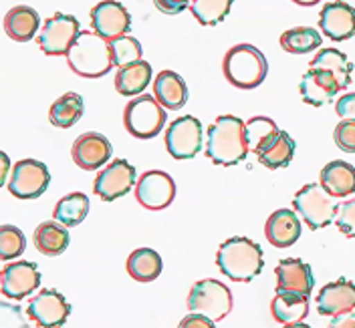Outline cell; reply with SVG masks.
Instances as JSON below:
<instances>
[{
  "instance_id": "6da1fadb",
  "label": "cell",
  "mask_w": 355,
  "mask_h": 328,
  "mask_svg": "<svg viewBox=\"0 0 355 328\" xmlns=\"http://www.w3.org/2000/svg\"><path fill=\"white\" fill-rule=\"evenodd\" d=\"M246 125L236 115H220L206 131V157L214 165L232 167L243 163L248 155Z\"/></svg>"
},
{
  "instance_id": "7a4b0ae2",
  "label": "cell",
  "mask_w": 355,
  "mask_h": 328,
  "mask_svg": "<svg viewBox=\"0 0 355 328\" xmlns=\"http://www.w3.org/2000/svg\"><path fill=\"white\" fill-rule=\"evenodd\" d=\"M216 266L232 282H252L265 268L263 248L243 236L228 238L216 252Z\"/></svg>"
},
{
  "instance_id": "3957f363",
  "label": "cell",
  "mask_w": 355,
  "mask_h": 328,
  "mask_svg": "<svg viewBox=\"0 0 355 328\" xmlns=\"http://www.w3.org/2000/svg\"><path fill=\"white\" fill-rule=\"evenodd\" d=\"M67 63L71 71L83 79H99L111 71L113 57H111L110 41L99 37L95 30H81L77 41L67 53Z\"/></svg>"
},
{
  "instance_id": "277c9868",
  "label": "cell",
  "mask_w": 355,
  "mask_h": 328,
  "mask_svg": "<svg viewBox=\"0 0 355 328\" xmlns=\"http://www.w3.org/2000/svg\"><path fill=\"white\" fill-rule=\"evenodd\" d=\"M222 73L232 87L250 91L265 83L268 63L263 51H259L257 46L246 43L234 44L224 55Z\"/></svg>"
},
{
  "instance_id": "5b68a950",
  "label": "cell",
  "mask_w": 355,
  "mask_h": 328,
  "mask_svg": "<svg viewBox=\"0 0 355 328\" xmlns=\"http://www.w3.org/2000/svg\"><path fill=\"white\" fill-rule=\"evenodd\" d=\"M168 121L166 107L152 95H137L123 109V125L135 139H154Z\"/></svg>"
},
{
  "instance_id": "8992f818",
  "label": "cell",
  "mask_w": 355,
  "mask_h": 328,
  "mask_svg": "<svg viewBox=\"0 0 355 328\" xmlns=\"http://www.w3.org/2000/svg\"><path fill=\"white\" fill-rule=\"evenodd\" d=\"M295 212L301 214L307 228L317 232L321 228H327L337 216V197H333L321 183H307L303 185L293 197Z\"/></svg>"
},
{
  "instance_id": "52a82bcc",
  "label": "cell",
  "mask_w": 355,
  "mask_h": 328,
  "mask_svg": "<svg viewBox=\"0 0 355 328\" xmlns=\"http://www.w3.org/2000/svg\"><path fill=\"white\" fill-rule=\"evenodd\" d=\"M232 307H234L232 290L226 284H222L220 280L206 278L190 288V294H188L190 312H198L212 318L214 322H220L230 314Z\"/></svg>"
},
{
  "instance_id": "ba28073f",
  "label": "cell",
  "mask_w": 355,
  "mask_h": 328,
  "mask_svg": "<svg viewBox=\"0 0 355 328\" xmlns=\"http://www.w3.org/2000/svg\"><path fill=\"white\" fill-rule=\"evenodd\" d=\"M79 33L81 26L73 15L57 12L44 21L41 33L37 35V43L46 57H67Z\"/></svg>"
},
{
  "instance_id": "9c48e42d",
  "label": "cell",
  "mask_w": 355,
  "mask_h": 328,
  "mask_svg": "<svg viewBox=\"0 0 355 328\" xmlns=\"http://www.w3.org/2000/svg\"><path fill=\"white\" fill-rule=\"evenodd\" d=\"M202 123L194 115H184L172 121L166 129V149L174 159H194L202 149Z\"/></svg>"
},
{
  "instance_id": "30bf717a",
  "label": "cell",
  "mask_w": 355,
  "mask_h": 328,
  "mask_svg": "<svg viewBox=\"0 0 355 328\" xmlns=\"http://www.w3.org/2000/svg\"><path fill=\"white\" fill-rule=\"evenodd\" d=\"M51 183L49 167L37 159H22L12 165L8 179V192L19 199H37L46 192Z\"/></svg>"
},
{
  "instance_id": "8fae6325",
  "label": "cell",
  "mask_w": 355,
  "mask_h": 328,
  "mask_svg": "<svg viewBox=\"0 0 355 328\" xmlns=\"http://www.w3.org/2000/svg\"><path fill=\"white\" fill-rule=\"evenodd\" d=\"M135 197L141 208L150 212H162L174 203L176 183L172 175L159 170L146 172L135 183Z\"/></svg>"
},
{
  "instance_id": "7c38bea8",
  "label": "cell",
  "mask_w": 355,
  "mask_h": 328,
  "mask_svg": "<svg viewBox=\"0 0 355 328\" xmlns=\"http://www.w3.org/2000/svg\"><path fill=\"white\" fill-rule=\"evenodd\" d=\"M137 183L135 167L128 159H113L103 172H99L93 181V192L103 201H113L128 196Z\"/></svg>"
},
{
  "instance_id": "4fadbf2b",
  "label": "cell",
  "mask_w": 355,
  "mask_h": 328,
  "mask_svg": "<svg viewBox=\"0 0 355 328\" xmlns=\"http://www.w3.org/2000/svg\"><path fill=\"white\" fill-rule=\"evenodd\" d=\"M26 314L37 327L59 328L67 322L71 314V304L61 292L44 288L28 302Z\"/></svg>"
},
{
  "instance_id": "5bb4252c",
  "label": "cell",
  "mask_w": 355,
  "mask_h": 328,
  "mask_svg": "<svg viewBox=\"0 0 355 328\" xmlns=\"http://www.w3.org/2000/svg\"><path fill=\"white\" fill-rule=\"evenodd\" d=\"M91 28L105 41L119 39L130 33L132 15L117 0H103L91 8Z\"/></svg>"
},
{
  "instance_id": "9a60e30c",
  "label": "cell",
  "mask_w": 355,
  "mask_h": 328,
  "mask_svg": "<svg viewBox=\"0 0 355 328\" xmlns=\"http://www.w3.org/2000/svg\"><path fill=\"white\" fill-rule=\"evenodd\" d=\"M2 282V294L10 300H22L31 296L41 286V272L39 266L28 260H17L8 262L2 268L0 274Z\"/></svg>"
},
{
  "instance_id": "2e32d148",
  "label": "cell",
  "mask_w": 355,
  "mask_h": 328,
  "mask_svg": "<svg viewBox=\"0 0 355 328\" xmlns=\"http://www.w3.org/2000/svg\"><path fill=\"white\" fill-rule=\"evenodd\" d=\"M319 26L333 43H343L355 37V8L343 0L323 4L319 12Z\"/></svg>"
},
{
  "instance_id": "e0dca14e",
  "label": "cell",
  "mask_w": 355,
  "mask_h": 328,
  "mask_svg": "<svg viewBox=\"0 0 355 328\" xmlns=\"http://www.w3.org/2000/svg\"><path fill=\"white\" fill-rule=\"evenodd\" d=\"M71 157L73 161L85 170V172H95L110 163L111 159V143L105 135L97 131H87L79 135L71 147Z\"/></svg>"
},
{
  "instance_id": "ac0fdd59",
  "label": "cell",
  "mask_w": 355,
  "mask_h": 328,
  "mask_svg": "<svg viewBox=\"0 0 355 328\" xmlns=\"http://www.w3.org/2000/svg\"><path fill=\"white\" fill-rule=\"evenodd\" d=\"M299 91H301V97L307 105L323 107L325 103H329L331 99L337 97L341 87L329 71L309 66V71L301 77Z\"/></svg>"
},
{
  "instance_id": "d6986e66",
  "label": "cell",
  "mask_w": 355,
  "mask_h": 328,
  "mask_svg": "<svg viewBox=\"0 0 355 328\" xmlns=\"http://www.w3.org/2000/svg\"><path fill=\"white\" fill-rule=\"evenodd\" d=\"M277 276V292H297L303 296H311L315 276L309 264L299 258H285L275 268Z\"/></svg>"
},
{
  "instance_id": "ffe728a7",
  "label": "cell",
  "mask_w": 355,
  "mask_h": 328,
  "mask_svg": "<svg viewBox=\"0 0 355 328\" xmlns=\"http://www.w3.org/2000/svg\"><path fill=\"white\" fill-rule=\"evenodd\" d=\"M355 310V284L352 280L339 278L337 282L325 284L317 294V312L321 316H337Z\"/></svg>"
},
{
  "instance_id": "44dd1931",
  "label": "cell",
  "mask_w": 355,
  "mask_h": 328,
  "mask_svg": "<svg viewBox=\"0 0 355 328\" xmlns=\"http://www.w3.org/2000/svg\"><path fill=\"white\" fill-rule=\"evenodd\" d=\"M295 149H297L295 139L287 131L279 129L270 137H266L265 141L257 147L254 155H257L259 163H263L266 170H281V167H287L293 161Z\"/></svg>"
},
{
  "instance_id": "7402d4cb",
  "label": "cell",
  "mask_w": 355,
  "mask_h": 328,
  "mask_svg": "<svg viewBox=\"0 0 355 328\" xmlns=\"http://www.w3.org/2000/svg\"><path fill=\"white\" fill-rule=\"evenodd\" d=\"M301 232H303V228H301L297 214L287 208L277 210L275 214H270V218L266 219L265 236L275 248H291L301 238Z\"/></svg>"
},
{
  "instance_id": "603a6c76",
  "label": "cell",
  "mask_w": 355,
  "mask_h": 328,
  "mask_svg": "<svg viewBox=\"0 0 355 328\" xmlns=\"http://www.w3.org/2000/svg\"><path fill=\"white\" fill-rule=\"evenodd\" d=\"M270 314L283 327L301 325L309 314V296L297 292H277L270 302Z\"/></svg>"
},
{
  "instance_id": "cb8c5ba5",
  "label": "cell",
  "mask_w": 355,
  "mask_h": 328,
  "mask_svg": "<svg viewBox=\"0 0 355 328\" xmlns=\"http://www.w3.org/2000/svg\"><path fill=\"white\" fill-rule=\"evenodd\" d=\"M319 183L331 194L333 197H347L355 194V167L347 161L335 159L329 161L321 174H319Z\"/></svg>"
},
{
  "instance_id": "d4e9b609",
  "label": "cell",
  "mask_w": 355,
  "mask_h": 328,
  "mask_svg": "<svg viewBox=\"0 0 355 328\" xmlns=\"http://www.w3.org/2000/svg\"><path fill=\"white\" fill-rule=\"evenodd\" d=\"M39 26H41L39 12L35 8L26 6V4L10 8L6 12V17H4V30L17 43L33 41V37L39 33Z\"/></svg>"
},
{
  "instance_id": "484cf974",
  "label": "cell",
  "mask_w": 355,
  "mask_h": 328,
  "mask_svg": "<svg viewBox=\"0 0 355 328\" xmlns=\"http://www.w3.org/2000/svg\"><path fill=\"white\" fill-rule=\"evenodd\" d=\"M154 97L168 111L182 109L188 103V85L174 71H162L154 81Z\"/></svg>"
},
{
  "instance_id": "4316f807",
  "label": "cell",
  "mask_w": 355,
  "mask_h": 328,
  "mask_svg": "<svg viewBox=\"0 0 355 328\" xmlns=\"http://www.w3.org/2000/svg\"><path fill=\"white\" fill-rule=\"evenodd\" d=\"M152 65L148 61H137L132 65L119 66L115 75V91L123 97H137L152 83Z\"/></svg>"
},
{
  "instance_id": "83f0119b",
  "label": "cell",
  "mask_w": 355,
  "mask_h": 328,
  "mask_svg": "<svg viewBox=\"0 0 355 328\" xmlns=\"http://www.w3.org/2000/svg\"><path fill=\"white\" fill-rule=\"evenodd\" d=\"M69 232L61 221H43L35 230V248L44 256H61L69 248Z\"/></svg>"
},
{
  "instance_id": "f1b7e54d",
  "label": "cell",
  "mask_w": 355,
  "mask_h": 328,
  "mask_svg": "<svg viewBox=\"0 0 355 328\" xmlns=\"http://www.w3.org/2000/svg\"><path fill=\"white\" fill-rule=\"evenodd\" d=\"M164 262L162 256L152 248H137L128 258V272L135 282H154L162 274Z\"/></svg>"
},
{
  "instance_id": "f546056e",
  "label": "cell",
  "mask_w": 355,
  "mask_h": 328,
  "mask_svg": "<svg viewBox=\"0 0 355 328\" xmlns=\"http://www.w3.org/2000/svg\"><path fill=\"white\" fill-rule=\"evenodd\" d=\"M85 113V103L79 93H65L61 95L49 109V121L51 125L59 129L73 127Z\"/></svg>"
},
{
  "instance_id": "4dcf8cb0",
  "label": "cell",
  "mask_w": 355,
  "mask_h": 328,
  "mask_svg": "<svg viewBox=\"0 0 355 328\" xmlns=\"http://www.w3.org/2000/svg\"><path fill=\"white\" fill-rule=\"evenodd\" d=\"M309 66H315V69H325L329 71L333 77L337 79L341 91L347 89L352 85V73H354V65L349 63L347 55L337 51V48H321L315 59L311 61Z\"/></svg>"
},
{
  "instance_id": "1f68e13d",
  "label": "cell",
  "mask_w": 355,
  "mask_h": 328,
  "mask_svg": "<svg viewBox=\"0 0 355 328\" xmlns=\"http://www.w3.org/2000/svg\"><path fill=\"white\" fill-rule=\"evenodd\" d=\"M89 214V197L83 192H73L63 199L57 201L55 210H53V218L61 221L67 228H75L79 226Z\"/></svg>"
},
{
  "instance_id": "d6a6232c",
  "label": "cell",
  "mask_w": 355,
  "mask_h": 328,
  "mask_svg": "<svg viewBox=\"0 0 355 328\" xmlns=\"http://www.w3.org/2000/svg\"><path fill=\"white\" fill-rule=\"evenodd\" d=\"M323 43V35L313 26H295L281 35V46L291 55H307L319 48Z\"/></svg>"
},
{
  "instance_id": "836d02e7",
  "label": "cell",
  "mask_w": 355,
  "mask_h": 328,
  "mask_svg": "<svg viewBox=\"0 0 355 328\" xmlns=\"http://www.w3.org/2000/svg\"><path fill=\"white\" fill-rule=\"evenodd\" d=\"M232 2L234 0H192L190 12L202 26H216L228 17Z\"/></svg>"
},
{
  "instance_id": "e575fe53",
  "label": "cell",
  "mask_w": 355,
  "mask_h": 328,
  "mask_svg": "<svg viewBox=\"0 0 355 328\" xmlns=\"http://www.w3.org/2000/svg\"><path fill=\"white\" fill-rule=\"evenodd\" d=\"M110 46L111 57H113V65L115 66H125L141 61L144 48H141V43H139L135 37L123 35V37H119V39L110 41Z\"/></svg>"
},
{
  "instance_id": "d590c367",
  "label": "cell",
  "mask_w": 355,
  "mask_h": 328,
  "mask_svg": "<svg viewBox=\"0 0 355 328\" xmlns=\"http://www.w3.org/2000/svg\"><path fill=\"white\" fill-rule=\"evenodd\" d=\"M26 250V238L19 228L2 226L0 228V260H17Z\"/></svg>"
},
{
  "instance_id": "8d00e7d4",
  "label": "cell",
  "mask_w": 355,
  "mask_h": 328,
  "mask_svg": "<svg viewBox=\"0 0 355 328\" xmlns=\"http://www.w3.org/2000/svg\"><path fill=\"white\" fill-rule=\"evenodd\" d=\"M246 143H248V149L254 154L257 152V147L265 141L266 137H270L275 131H279V127H277V123L270 119V117H265V115H257V117H252V119H248L246 123Z\"/></svg>"
},
{
  "instance_id": "74e56055",
  "label": "cell",
  "mask_w": 355,
  "mask_h": 328,
  "mask_svg": "<svg viewBox=\"0 0 355 328\" xmlns=\"http://www.w3.org/2000/svg\"><path fill=\"white\" fill-rule=\"evenodd\" d=\"M335 226L339 228V232L347 238H355V197L347 199L345 203H341L337 208V216H335Z\"/></svg>"
},
{
  "instance_id": "f35d334b",
  "label": "cell",
  "mask_w": 355,
  "mask_h": 328,
  "mask_svg": "<svg viewBox=\"0 0 355 328\" xmlns=\"http://www.w3.org/2000/svg\"><path fill=\"white\" fill-rule=\"evenodd\" d=\"M333 139L337 147L345 154H355V121L343 119L333 131Z\"/></svg>"
},
{
  "instance_id": "ab89813d",
  "label": "cell",
  "mask_w": 355,
  "mask_h": 328,
  "mask_svg": "<svg viewBox=\"0 0 355 328\" xmlns=\"http://www.w3.org/2000/svg\"><path fill=\"white\" fill-rule=\"evenodd\" d=\"M335 113L341 119H352V121H355V93H347V95L339 97L337 103H335Z\"/></svg>"
},
{
  "instance_id": "60d3db41",
  "label": "cell",
  "mask_w": 355,
  "mask_h": 328,
  "mask_svg": "<svg viewBox=\"0 0 355 328\" xmlns=\"http://www.w3.org/2000/svg\"><path fill=\"white\" fill-rule=\"evenodd\" d=\"M155 8L164 15H180L190 8L192 0H154Z\"/></svg>"
},
{
  "instance_id": "b9f144b4",
  "label": "cell",
  "mask_w": 355,
  "mask_h": 328,
  "mask_svg": "<svg viewBox=\"0 0 355 328\" xmlns=\"http://www.w3.org/2000/svg\"><path fill=\"white\" fill-rule=\"evenodd\" d=\"M216 327L212 318L204 316V314H198V312H192L190 316L182 318L180 322V328H212Z\"/></svg>"
},
{
  "instance_id": "7bdbcfd3",
  "label": "cell",
  "mask_w": 355,
  "mask_h": 328,
  "mask_svg": "<svg viewBox=\"0 0 355 328\" xmlns=\"http://www.w3.org/2000/svg\"><path fill=\"white\" fill-rule=\"evenodd\" d=\"M329 328H355V310H349L345 314L333 316Z\"/></svg>"
},
{
  "instance_id": "ee69618b",
  "label": "cell",
  "mask_w": 355,
  "mask_h": 328,
  "mask_svg": "<svg viewBox=\"0 0 355 328\" xmlns=\"http://www.w3.org/2000/svg\"><path fill=\"white\" fill-rule=\"evenodd\" d=\"M291 2H295V4H299V6H315V4H319L321 0H291Z\"/></svg>"
}]
</instances>
